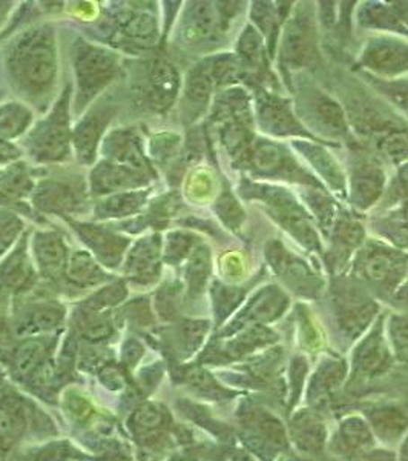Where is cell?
<instances>
[{
    "mask_svg": "<svg viewBox=\"0 0 408 461\" xmlns=\"http://www.w3.org/2000/svg\"><path fill=\"white\" fill-rule=\"evenodd\" d=\"M342 435H344L347 443H350L351 446L367 445L370 441V432L359 420L346 421L342 425Z\"/></svg>",
    "mask_w": 408,
    "mask_h": 461,
    "instance_id": "cell-54",
    "label": "cell"
},
{
    "mask_svg": "<svg viewBox=\"0 0 408 461\" xmlns=\"http://www.w3.org/2000/svg\"><path fill=\"white\" fill-rule=\"evenodd\" d=\"M19 149L14 145L8 142H0V165L11 162L14 158H19Z\"/></svg>",
    "mask_w": 408,
    "mask_h": 461,
    "instance_id": "cell-58",
    "label": "cell"
},
{
    "mask_svg": "<svg viewBox=\"0 0 408 461\" xmlns=\"http://www.w3.org/2000/svg\"><path fill=\"white\" fill-rule=\"evenodd\" d=\"M84 334L89 337L91 340H99V339H105L111 334V323L108 320L95 319L91 320L86 323V330Z\"/></svg>",
    "mask_w": 408,
    "mask_h": 461,
    "instance_id": "cell-57",
    "label": "cell"
},
{
    "mask_svg": "<svg viewBox=\"0 0 408 461\" xmlns=\"http://www.w3.org/2000/svg\"><path fill=\"white\" fill-rule=\"evenodd\" d=\"M370 85L379 91L388 102H392L399 111L408 115V80H384L368 76Z\"/></svg>",
    "mask_w": 408,
    "mask_h": 461,
    "instance_id": "cell-43",
    "label": "cell"
},
{
    "mask_svg": "<svg viewBox=\"0 0 408 461\" xmlns=\"http://www.w3.org/2000/svg\"><path fill=\"white\" fill-rule=\"evenodd\" d=\"M370 417H372L373 425L377 428V432L384 435V437H396L408 425V420L405 419V415L396 411V409L375 411Z\"/></svg>",
    "mask_w": 408,
    "mask_h": 461,
    "instance_id": "cell-46",
    "label": "cell"
},
{
    "mask_svg": "<svg viewBox=\"0 0 408 461\" xmlns=\"http://www.w3.org/2000/svg\"><path fill=\"white\" fill-rule=\"evenodd\" d=\"M399 299L404 300V302H407L408 303V286L407 288L401 289V293L398 295Z\"/></svg>",
    "mask_w": 408,
    "mask_h": 461,
    "instance_id": "cell-60",
    "label": "cell"
},
{
    "mask_svg": "<svg viewBox=\"0 0 408 461\" xmlns=\"http://www.w3.org/2000/svg\"><path fill=\"white\" fill-rule=\"evenodd\" d=\"M297 84V117L312 131L329 140L350 139L342 106L309 80L299 79Z\"/></svg>",
    "mask_w": 408,
    "mask_h": 461,
    "instance_id": "cell-5",
    "label": "cell"
},
{
    "mask_svg": "<svg viewBox=\"0 0 408 461\" xmlns=\"http://www.w3.org/2000/svg\"><path fill=\"white\" fill-rule=\"evenodd\" d=\"M281 59L288 69L310 68L320 60L315 17L309 4H299L288 17L281 37Z\"/></svg>",
    "mask_w": 408,
    "mask_h": 461,
    "instance_id": "cell-8",
    "label": "cell"
},
{
    "mask_svg": "<svg viewBox=\"0 0 408 461\" xmlns=\"http://www.w3.org/2000/svg\"><path fill=\"white\" fill-rule=\"evenodd\" d=\"M10 10V2H0V25H2V22L5 21L6 14H8Z\"/></svg>",
    "mask_w": 408,
    "mask_h": 461,
    "instance_id": "cell-59",
    "label": "cell"
},
{
    "mask_svg": "<svg viewBox=\"0 0 408 461\" xmlns=\"http://www.w3.org/2000/svg\"><path fill=\"white\" fill-rule=\"evenodd\" d=\"M23 230V221L11 211L0 210V256H4Z\"/></svg>",
    "mask_w": 408,
    "mask_h": 461,
    "instance_id": "cell-48",
    "label": "cell"
},
{
    "mask_svg": "<svg viewBox=\"0 0 408 461\" xmlns=\"http://www.w3.org/2000/svg\"><path fill=\"white\" fill-rule=\"evenodd\" d=\"M405 454H408V443L407 446H405Z\"/></svg>",
    "mask_w": 408,
    "mask_h": 461,
    "instance_id": "cell-62",
    "label": "cell"
},
{
    "mask_svg": "<svg viewBox=\"0 0 408 461\" xmlns=\"http://www.w3.org/2000/svg\"><path fill=\"white\" fill-rule=\"evenodd\" d=\"M91 191L95 195L119 194L129 189L142 188L149 184V177L119 163L100 162L91 173Z\"/></svg>",
    "mask_w": 408,
    "mask_h": 461,
    "instance_id": "cell-22",
    "label": "cell"
},
{
    "mask_svg": "<svg viewBox=\"0 0 408 461\" xmlns=\"http://www.w3.org/2000/svg\"><path fill=\"white\" fill-rule=\"evenodd\" d=\"M215 211L220 217L221 221L225 223L229 230H238L244 221V211L240 203L236 202L235 197L231 193V189L226 188L221 193L220 197L215 203Z\"/></svg>",
    "mask_w": 408,
    "mask_h": 461,
    "instance_id": "cell-45",
    "label": "cell"
},
{
    "mask_svg": "<svg viewBox=\"0 0 408 461\" xmlns=\"http://www.w3.org/2000/svg\"><path fill=\"white\" fill-rule=\"evenodd\" d=\"M147 191H126L106 197L95 206L97 219H120L136 214L146 203Z\"/></svg>",
    "mask_w": 408,
    "mask_h": 461,
    "instance_id": "cell-32",
    "label": "cell"
},
{
    "mask_svg": "<svg viewBox=\"0 0 408 461\" xmlns=\"http://www.w3.org/2000/svg\"><path fill=\"white\" fill-rule=\"evenodd\" d=\"M387 199L390 204H396V202H408V160L399 167L398 176L393 180L392 186L388 189Z\"/></svg>",
    "mask_w": 408,
    "mask_h": 461,
    "instance_id": "cell-53",
    "label": "cell"
},
{
    "mask_svg": "<svg viewBox=\"0 0 408 461\" xmlns=\"http://www.w3.org/2000/svg\"><path fill=\"white\" fill-rule=\"evenodd\" d=\"M350 202L358 211H367L381 199L386 188V171L375 156L351 152Z\"/></svg>",
    "mask_w": 408,
    "mask_h": 461,
    "instance_id": "cell-9",
    "label": "cell"
},
{
    "mask_svg": "<svg viewBox=\"0 0 408 461\" xmlns=\"http://www.w3.org/2000/svg\"><path fill=\"white\" fill-rule=\"evenodd\" d=\"M403 219H405V221H408V202L407 203L404 204V210H403Z\"/></svg>",
    "mask_w": 408,
    "mask_h": 461,
    "instance_id": "cell-61",
    "label": "cell"
},
{
    "mask_svg": "<svg viewBox=\"0 0 408 461\" xmlns=\"http://www.w3.org/2000/svg\"><path fill=\"white\" fill-rule=\"evenodd\" d=\"M103 154L110 162L119 163L121 167L145 174L149 178L155 177V171L147 162L143 151L142 139L136 128H125L111 132L103 143Z\"/></svg>",
    "mask_w": 408,
    "mask_h": 461,
    "instance_id": "cell-18",
    "label": "cell"
},
{
    "mask_svg": "<svg viewBox=\"0 0 408 461\" xmlns=\"http://www.w3.org/2000/svg\"><path fill=\"white\" fill-rule=\"evenodd\" d=\"M286 294L277 286H267L253 297L247 310L244 311V319L257 320V321H271L281 315L288 308Z\"/></svg>",
    "mask_w": 408,
    "mask_h": 461,
    "instance_id": "cell-34",
    "label": "cell"
},
{
    "mask_svg": "<svg viewBox=\"0 0 408 461\" xmlns=\"http://www.w3.org/2000/svg\"><path fill=\"white\" fill-rule=\"evenodd\" d=\"M62 310L56 304H39L22 317L17 330L19 334H25V336L34 334V332L58 326L62 321Z\"/></svg>",
    "mask_w": 408,
    "mask_h": 461,
    "instance_id": "cell-38",
    "label": "cell"
},
{
    "mask_svg": "<svg viewBox=\"0 0 408 461\" xmlns=\"http://www.w3.org/2000/svg\"><path fill=\"white\" fill-rule=\"evenodd\" d=\"M375 230L392 241L395 247L408 249V221L405 219H393V217H386V219H377L373 221Z\"/></svg>",
    "mask_w": 408,
    "mask_h": 461,
    "instance_id": "cell-47",
    "label": "cell"
},
{
    "mask_svg": "<svg viewBox=\"0 0 408 461\" xmlns=\"http://www.w3.org/2000/svg\"><path fill=\"white\" fill-rule=\"evenodd\" d=\"M197 243H199L197 237L191 232H182V230L171 232L166 239L163 260L169 265H180L184 258L191 256V252L194 251Z\"/></svg>",
    "mask_w": 408,
    "mask_h": 461,
    "instance_id": "cell-42",
    "label": "cell"
},
{
    "mask_svg": "<svg viewBox=\"0 0 408 461\" xmlns=\"http://www.w3.org/2000/svg\"><path fill=\"white\" fill-rule=\"evenodd\" d=\"M162 265V239L160 236L145 237L137 241L128 254L125 273L137 284H154L160 276Z\"/></svg>",
    "mask_w": 408,
    "mask_h": 461,
    "instance_id": "cell-21",
    "label": "cell"
},
{
    "mask_svg": "<svg viewBox=\"0 0 408 461\" xmlns=\"http://www.w3.org/2000/svg\"><path fill=\"white\" fill-rule=\"evenodd\" d=\"M32 203L37 210L48 214H73L84 206V191L82 186L73 182L48 178L37 185L32 191Z\"/></svg>",
    "mask_w": 408,
    "mask_h": 461,
    "instance_id": "cell-17",
    "label": "cell"
},
{
    "mask_svg": "<svg viewBox=\"0 0 408 461\" xmlns=\"http://www.w3.org/2000/svg\"><path fill=\"white\" fill-rule=\"evenodd\" d=\"M225 17L210 2H191L183 13L180 36L189 48H209L225 32Z\"/></svg>",
    "mask_w": 408,
    "mask_h": 461,
    "instance_id": "cell-10",
    "label": "cell"
},
{
    "mask_svg": "<svg viewBox=\"0 0 408 461\" xmlns=\"http://www.w3.org/2000/svg\"><path fill=\"white\" fill-rule=\"evenodd\" d=\"M84 245L94 254V258L106 267H117L129 247L126 237L119 236L114 230H106L105 226L91 225L69 221Z\"/></svg>",
    "mask_w": 408,
    "mask_h": 461,
    "instance_id": "cell-19",
    "label": "cell"
},
{
    "mask_svg": "<svg viewBox=\"0 0 408 461\" xmlns=\"http://www.w3.org/2000/svg\"><path fill=\"white\" fill-rule=\"evenodd\" d=\"M408 271V256L381 241H367L356 252L353 273L384 291L396 289Z\"/></svg>",
    "mask_w": 408,
    "mask_h": 461,
    "instance_id": "cell-7",
    "label": "cell"
},
{
    "mask_svg": "<svg viewBox=\"0 0 408 461\" xmlns=\"http://www.w3.org/2000/svg\"><path fill=\"white\" fill-rule=\"evenodd\" d=\"M342 375H344L342 362L333 360V362L325 363L315 375L309 395H312L314 399H320L324 393H329L330 389L335 388Z\"/></svg>",
    "mask_w": 408,
    "mask_h": 461,
    "instance_id": "cell-44",
    "label": "cell"
},
{
    "mask_svg": "<svg viewBox=\"0 0 408 461\" xmlns=\"http://www.w3.org/2000/svg\"><path fill=\"white\" fill-rule=\"evenodd\" d=\"M330 249L325 254V262L332 271H341L346 267L351 256L364 245L366 230L359 221L350 215H338L332 228Z\"/></svg>",
    "mask_w": 408,
    "mask_h": 461,
    "instance_id": "cell-20",
    "label": "cell"
},
{
    "mask_svg": "<svg viewBox=\"0 0 408 461\" xmlns=\"http://www.w3.org/2000/svg\"><path fill=\"white\" fill-rule=\"evenodd\" d=\"M288 461H295V460H288Z\"/></svg>",
    "mask_w": 408,
    "mask_h": 461,
    "instance_id": "cell-63",
    "label": "cell"
},
{
    "mask_svg": "<svg viewBox=\"0 0 408 461\" xmlns=\"http://www.w3.org/2000/svg\"><path fill=\"white\" fill-rule=\"evenodd\" d=\"M333 294L335 314L341 330L351 339L359 336L377 314V303L349 282L336 285Z\"/></svg>",
    "mask_w": 408,
    "mask_h": 461,
    "instance_id": "cell-13",
    "label": "cell"
},
{
    "mask_svg": "<svg viewBox=\"0 0 408 461\" xmlns=\"http://www.w3.org/2000/svg\"><path fill=\"white\" fill-rule=\"evenodd\" d=\"M65 274L69 278V282H73L74 285L82 286V288L97 286L108 280L105 271L100 267L97 260L86 251H74L69 256Z\"/></svg>",
    "mask_w": 408,
    "mask_h": 461,
    "instance_id": "cell-33",
    "label": "cell"
},
{
    "mask_svg": "<svg viewBox=\"0 0 408 461\" xmlns=\"http://www.w3.org/2000/svg\"><path fill=\"white\" fill-rule=\"evenodd\" d=\"M293 435L304 451L318 452L324 441V428L314 415L303 414L293 423Z\"/></svg>",
    "mask_w": 408,
    "mask_h": 461,
    "instance_id": "cell-40",
    "label": "cell"
},
{
    "mask_svg": "<svg viewBox=\"0 0 408 461\" xmlns=\"http://www.w3.org/2000/svg\"><path fill=\"white\" fill-rule=\"evenodd\" d=\"M236 58L240 59L243 76L247 73L251 77L262 79L264 73H267L266 50L262 36L258 32L257 28L247 25L244 32H241L238 43H236Z\"/></svg>",
    "mask_w": 408,
    "mask_h": 461,
    "instance_id": "cell-27",
    "label": "cell"
},
{
    "mask_svg": "<svg viewBox=\"0 0 408 461\" xmlns=\"http://www.w3.org/2000/svg\"><path fill=\"white\" fill-rule=\"evenodd\" d=\"M143 79L142 93L147 106L157 113L168 111L180 89V77L173 63L164 58L154 59Z\"/></svg>",
    "mask_w": 408,
    "mask_h": 461,
    "instance_id": "cell-16",
    "label": "cell"
},
{
    "mask_svg": "<svg viewBox=\"0 0 408 461\" xmlns=\"http://www.w3.org/2000/svg\"><path fill=\"white\" fill-rule=\"evenodd\" d=\"M388 352L382 340L381 328L373 330L372 336L362 341L355 354V366L364 375H377L387 366Z\"/></svg>",
    "mask_w": 408,
    "mask_h": 461,
    "instance_id": "cell-29",
    "label": "cell"
},
{
    "mask_svg": "<svg viewBox=\"0 0 408 461\" xmlns=\"http://www.w3.org/2000/svg\"><path fill=\"white\" fill-rule=\"evenodd\" d=\"M358 23L359 27L367 30H386V32H398L408 36V28L399 21L392 6L377 4V2H366L358 10Z\"/></svg>",
    "mask_w": 408,
    "mask_h": 461,
    "instance_id": "cell-30",
    "label": "cell"
},
{
    "mask_svg": "<svg viewBox=\"0 0 408 461\" xmlns=\"http://www.w3.org/2000/svg\"><path fill=\"white\" fill-rule=\"evenodd\" d=\"M214 88V80L210 77L206 60L191 69L184 85V97L182 104V114L186 123H192L203 114L209 105L210 95Z\"/></svg>",
    "mask_w": 408,
    "mask_h": 461,
    "instance_id": "cell-25",
    "label": "cell"
},
{
    "mask_svg": "<svg viewBox=\"0 0 408 461\" xmlns=\"http://www.w3.org/2000/svg\"><path fill=\"white\" fill-rule=\"evenodd\" d=\"M117 32L138 48L155 47L160 37L157 17L146 10H121L112 14Z\"/></svg>",
    "mask_w": 408,
    "mask_h": 461,
    "instance_id": "cell-23",
    "label": "cell"
},
{
    "mask_svg": "<svg viewBox=\"0 0 408 461\" xmlns=\"http://www.w3.org/2000/svg\"><path fill=\"white\" fill-rule=\"evenodd\" d=\"M11 82L22 95H47L58 77V45L53 28L34 27L17 37L6 59Z\"/></svg>",
    "mask_w": 408,
    "mask_h": 461,
    "instance_id": "cell-1",
    "label": "cell"
},
{
    "mask_svg": "<svg viewBox=\"0 0 408 461\" xmlns=\"http://www.w3.org/2000/svg\"><path fill=\"white\" fill-rule=\"evenodd\" d=\"M31 111L21 104L0 106V142L21 136L31 123Z\"/></svg>",
    "mask_w": 408,
    "mask_h": 461,
    "instance_id": "cell-37",
    "label": "cell"
},
{
    "mask_svg": "<svg viewBox=\"0 0 408 461\" xmlns=\"http://www.w3.org/2000/svg\"><path fill=\"white\" fill-rule=\"evenodd\" d=\"M43 348L39 341H27L17 351L16 366L19 373L27 374L36 366L39 360L42 358Z\"/></svg>",
    "mask_w": 408,
    "mask_h": 461,
    "instance_id": "cell-49",
    "label": "cell"
},
{
    "mask_svg": "<svg viewBox=\"0 0 408 461\" xmlns=\"http://www.w3.org/2000/svg\"><path fill=\"white\" fill-rule=\"evenodd\" d=\"M210 252L209 248L199 241L194 251L191 252L186 265V278H188L191 293H201L204 285L208 282L210 274Z\"/></svg>",
    "mask_w": 408,
    "mask_h": 461,
    "instance_id": "cell-39",
    "label": "cell"
},
{
    "mask_svg": "<svg viewBox=\"0 0 408 461\" xmlns=\"http://www.w3.org/2000/svg\"><path fill=\"white\" fill-rule=\"evenodd\" d=\"M288 8L290 6H288V8L275 6V4H271V2H255L252 6V21L257 25L258 32L262 37H266L267 48H269L271 56H273V51H275L279 25L288 17V14H284V10H288Z\"/></svg>",
    "mask_w": 408,
    "mask_h": 461,
    "instance_id": "cell-31",
    "label": "cell"
},
{
    "mask_svg": "<svg viewBox=\"0 0 408 461\" xmlns=\"http://www.w3.org/2000/svg\"><path fill=\"white\" fill-rule=\"evenodd\" d=\"M34 191L31 174L25 163H13L0 171V200L17 202Z\"/></svg>",
    "mask_w": 408,
    "mask_h": 461,
    "instance_id": "cell-35",
    "label": "cell"
},
{
    "mask_svg": "<svg viewBox=\"0 0 408 461\" xmlns=\"http://www.w3.org/2000/svg\"><path fill=\"white\" fill-rule=\"evenodd\" d=\"M69 99L71 88L68 86L58 97L48 117L39 122L28 134L25 147L36 162H63L69 158L73 142V131L69 128Z\"/></svg>",
    "mask_w": 408,
    "mask_h": 461,
    "instance_id": "cell-4",
    "label": "cell"
},
{
    "mask_svg": "<svg viewBox=\"0 0 408 461\" xmlns=\"http://www.w3.org/2000/svg\"><path fill=\"white\" fill-rule=\"evenodd\" d=\"M264 254L275 274L288 285V288L306 295H315L320 291L323 286L320 277L315 276L309 265L304 262L303 258L288 251L281 241H267Z\"/></svg>",
    "mask_w": 408,
    "mask_h": 461,
    "instance_id": "cell-12",
    "label": "cell"
},
{
    "mask_svg": "<svg viewBox=\"0 0 408 461\" xmlns=\"http://www.w3.org/2000/svg\"><path fill=\"white\" fill-rule=\"evenodd\" d=\"M293 148L307 160V163L312 165V168L320 174L321 178H324L325 185L332 191H335L336 194L340 195L347 194L346 177L335 158L325 151V148L314 142H307V140H297V142H293Z\"/></svg>",
    "mask_w": 408,
    "mask_h": 461,
    "instance_id": "cell-26",
    "label": "cell"
},
{
    "mask_svg": "<svg viewBox=\"0 0 408 461\" xmlns=\"http://www.w3.org/2000/svg\"><path fill=\"white\" fill-rule=\"evenodd\" d=\"M258 125L266 134L275 137L298 136L316 140L312 132L306 131L298 117L293 114L290 102L277 93L257 89Z\"/></svg>",
    "mask_w": 408,
    "mask_h": 461,
    "instance_id": "cell-11",
    "label": "cell"
},
{
    "mask_svg": "<svg viewBox=\"0 0 408 461\" xmlns=\"http://www.w3.org/2000/svg\"><path fill=\"white\" fill-rule=\"evenodd\" d=\"M214 294L215 299H217V310L221 317L229 314L236 304L240 303V300L244 295L241 289L225 288L221 285H215Z\"/></svg>",
    "mask_w": 408,
    "mask_h": 461,
    "instance_id": "cell-50",
    "label": "cell"
},
{
    "mask_svg": "<svg viewBox=\"0 0 408 461\" xmlns=\"http://www.w3.org/2000/svg\"><path fill=\"white\" fill-rule=\"evenodd\" d=\"M238 168H246L255 177L286 180L309 188H324L316 178L299 165L286 147L267 139H257L251 149L238 163Z\"/></svg>",
    "mask_w": 408,
    "mask_h": 461,
    "instance_id": "cell-6",
    "label": "cell"
},
{
    "mask_svg": "<svg viewBox=\"0 0 408 461\" xmlns=\"http://www.w3.org/2000/svg\"><path fill=\"white\" fill-rule=\"evenodd\" d=\"M125 285L119 282V284L111 285L108 288L102 289L99 294H95L94 297L89 300L88 306L89 308H94V310L112 306V304H117L125 299Z\"/></svg>",
    "mask_w": 408,
    "mask_h": 461,
    "instance_id": "cell-51",
    "label": "cell"
},
{
    "mask_svg": "<svg viewBox=\"0 0 408 461\" xmlns=\"http://www.w3.org/2000/svg\"><path fill=\"white\" fill-rule=\"evenodd\" d=\"M359 65L382 77L408 71V43L393 37H373L362 51Z\"/></svg>",
    "mask_w": 408,
    "mask_h": 461,
    "instance_id": "cell-14",
    "label": "cell"
},
{
    "mask_svg": "<svg viewBox=\"0 0 408 461\" xmlns=\"http://www.w3.org/2000/svg\"><path fill=\"white\" fill-rule=\"evenodd\" d=\"M137 423L138 425L143 426V428H157L160 423H162L163 415L160 411H158L157 406H154V404L147 403L142 408L137 411L136 417Z\"/></svg>",
    "mask_w": 408,
    "mask_h": 461,
    "instance_id": "cell-56",
    "label": "cell"
},
{
    "mask_svg": "<svg viewBox=\"0 0 408 461\" xmlns=\"http://www.w3.org/2000/svg\"><path fill=\"white\" fill-rule=\"evenodd\" d=\"M32 252L37 267L47 278H58L67 271L69 256L62 237L54 230L36 232L32 239Z\"/></svg>",
    "mask_w": 408,
    "mask_h": 461,
    "instance_id": "cell-24",
    "label": "cell"
},
{
    "mask_svg": "<svg viewBox=\"0 0 408 461\" xmlns=\"http://www.w3.org/2000/svg\"><path fill=\"white\" fill-rule=\"evenodd\" d=\"M34 277L31 260L27 254V241L22 240L16 249L0 265V286L8 289H22Z\"/></svg>",
    "mask_w": 408,
    "mask_h": 461,
    "instance_id": "cell-28",
    "label": "cell"
},
{
    "mask_svg": "<svg viewBox=\"0 0 408 461\" xmlns=\"http://www.w3.org/2000/svg\"><path fill=\"white\" fill-rule=\"evenodd\" d=\"M180 147V137L175 134H160L152 140L151 151L158 162H166L173 158Z\"/></svg>",
    "mask_w": 408,
    "mask_h": 461,
    "instance_id": "cell-52",
    "label": "cell"
},
{
    "mask_svg": "<svg viewBox=\"0 0 408 461\" xmlns=\"http://www.w3.org/2000/svg\"><path fill=\"white\" fill-rule=\"evenodd\" d=\"M240 194L244 199L262 202V210L272 217L273 221L288 230L307 251L321 252L320 236L314 228L312 217L290 191L272 185L243 180Z\"/></svg>",
    "mask_w": 408,
    "mask_h": 461,
    "instance_id": "cell-2",
    "label": "cell"
},
{
    "mask_svg": "<svg viewBox=\"0 0 408 461\" xmlns=\"http://www.w3.org/2000/svg\"><path fill=\"white\" fill-rule=\"evenodd\" d=\"M303 199L309 206L312 215L318 221V225L321 226V230H324V234H330V230L338 219L335 202L330 199L324 188L306 189L303 193Z\"/></svg>",
    "mask_w": 408,
    "mask_h": 461,
    "instance_id": "cell-36",
    "label": "cell"
},
{
    "mask_svg": "<svg viewBox=\"0 0 408 461\" xmlns=\"http://www.w3.org/2000/svg\"><path fill=\"white\" fill-rule=\"evenodd\" d=\"M206 65L209 68L210 77L214 80L215 86H229L235 84L243 76L240 59L232 56V54H221L206 60Z\"/></svg>",
    "mask_w": 408,
    "mask_h": 461,
    "instance_id": "cell-41",
    "label": "cell"
},
{
    "mask_svg": "<svg viewBox=\"0 0 408 461\" xmlns=\"http://www.w3.org/2000/svg\"><path fill=\"white\" fill-rule=\"evenodd\" d=\"M116 104L102 100L77 123L73 131V145L80 162L86 165L94 162L100 139L116 115Z\"/></svg>",
    "mask_w": 408,
    "mask_h": 461,
    "instance_id": "cell-15",
    "label": "cell"
},
{
    "mask_svg": "<svg viewBox=\"0 0 408 461\" xmlns=\"http://www.w3.org/2000/svg\"><path fill=\"white\" fill-rule=\"evenodd\" d=\"M390 334H392L395 348L399 354L408 356V321L403 317H393L390 323Z\"/></svg>",
    "mask_w": 408,
    "mask_h": 461,
    "instance_id": "cell-55",
    "label": "cell"
},
{
    "mask_svg": "<svg viewBox=\"0 0 408 461\" xmlns=\"http://www.w3.org/2000/svg\"><path fill=\"white\" fill-rule=\"evenodd\" d=\"M73 67L77 80L75 113L79 114L120 73L116 54L79 39L73 47Z\"/></svg>",
    "mask_w": 408,
    "mask_h": 461,
    "instance_id": "cell-3",
    "label": "cell"
}]
</instances>
